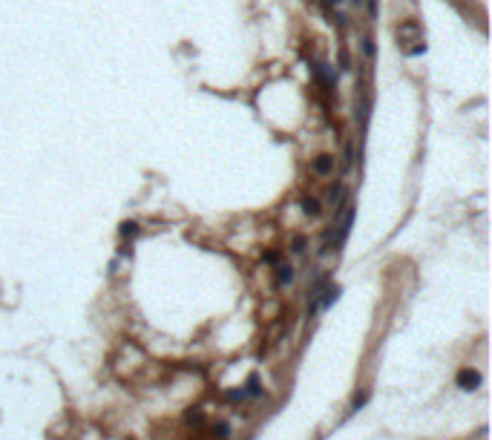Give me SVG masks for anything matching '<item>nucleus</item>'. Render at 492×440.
I'll list each match as a JSON object with an SVG mask.
<instances>
[{"mask_svg": "<svg viewBox=\"0 0 492 440\" xmlns=\"http://www.w3.org/2000/svg\"><path fill=\"white\" fill-rule=\"evenodd\" d=\"M291 279H294V268L291 265H279L276 268V285H288Z\"/></svg>", "mask_w": 492, "mask_h": 440, "instance_id": "nucleus-5", "label": "nucleus"}, {"mask_svg": "<svg viewBox=\"0 0 492 440\" xmlns=\"http://www.w3.org/2000/svg\"><path fill=\"white\" fill-rule=\"evenodd\" d=\"M185 420H187V423H193V426H202L204 423V414H202V411H187Z\"/></svg>", "mask_w": 492, "mask_h": 440, "instance_id": "nucleus-10", "label": "nucleus"}, {"mask_svg": "<svg viewBox=\"0 0 492 440\" xmlns=\"http://www.w3.org/2000/svg\"><path fill=\"white\" fill-rule=\"evenodd\" d=\"M227 435H230V426L225 423V420H219V423L213 426V438H219V440H225V438H227Z\"/></svg>", "mask_w": 492, "mask_h": 440, "instance_id": "nucleus-7", "label": "nucleus"}, {"mask_svg": "<svg viewBox=\"0 0 492 440\" xmlns=\"http://www.w3.org/2000/svg\"><path fill=\"white\" fill-rule=\"evenodd\" d=\"M265 262H271V265L279 262V254H276V251H268V254H265Z\"/></svg>", "mask_w": 492, "mask_h": 440, "instance_id": "nucleus-15", "label": "nucleus"}, {"mask_svg": "<svg viewBox=\"0 0 492 440\" xmlns=\"http://www.w3.org/2000/svg\"><path fill=\"white\" fill-rule=\"evenodd\" d=\"M259 391H262V386H259V377H256V374H251V380H248V391H245V394H254V397H256Z\"/></svg>", "mask_w": 492, "mask_h": 440, "instance_id": "nucleus-9", "label": "nucleus"}, {"mask_svg": "<svg viewBox=\"0 0 492 440\" xmlns=\"http://www.w3.org/2000/svg\"><path fill=\"white\" fill-rule=\"evenodd\" d=\"M363 49H366V55H369V58H372V55H374V43H372V40H369V37H366V40H363Z\"/></svg>", "mask_w": 492, "mask_h": 440, "instance_id": "nucleus-14", "label": "nucleus"}, {"mask_svg": "<svg viewBox=\"0 0 492 440\" xmlns=\"http://www.w3.org/2000/svg\"><path fill=\"white\" fill-rule=\"evenodd\" d=\"M354 207H348L345 210V216H342V221H340V230H337V245H342L345 242V236H348V230H351V224H354Z\"/></svg>", "mask_w": 492, "mask_h": 440, "instance_id": "nucleus-2", "label": "nucleus"}, {"mask_svg": "<svg viewBox=\"0 0 492 440\" xmlns=\"http://www.w3.org/2000/svg\"><path fill=\"white\" fill-rule=\"evenodd\" d=\"M118 230H121V236H136V233H138V224H136V221H121Z\"/></svg>", "mask_w": 492, "mask_h": 440, "instance_id": "nucleus-8", "label": "nucleus"}, {"mask_svg": "<svg viewBox=\"0 0 492 440\" xmlns=\"http://www.w3.org/2000/svg\"><path fill=\"white\" fill-rule=\"evenodd\" d=\"M458 386L460 389H466V391H472L481 386V374L475 371V368H460L458 371Z\"/></svg>", "mask_w": 492, "mask_h": 440, "instance_id": "nucleus-1", "label": "nucleus"}, {"mask_svg": "<svg viewBox=\"0 0 492 440\" xmlns=\"http://www.w3.org/2000/svg\"><path fill=\"white\" fill-rule=\"evenodd\" d=\"M291 251H294V254H303V251H305V239H303V236H294V242H291Z\"/></svg>", "mask_w": 492, "mask_h": 440, "instance_id": "nucleus-11", "label": "nucleus"}, {"mask_svg": "<svg viewBox=\"0 0 492 440\" xmlns=\"http://www.w3.org/2000/svg\"><path fill=\"white\" fill-rule=\"evenodd\" d=\"M242 397H245V391H242V389L227 391V394H225V400H233V403H236V400H242Z\"/></svg>", "mask_w": 492, "mask_h": 440, "instance_id": "nucleus-12", "label": "nucleus"}, {"mask_svg": "<svg viewBox=\"0 0 492 440\" xmlns=\"http://www.w3.org/2000/svg\"><path fill=\"white\" fill-rule=\"evenodd\" d=\"M366 397H369L366 391H363V394H357V397H351V408H360L363 403H366Z\"/></svg>", "mask_w": 492, "mask_h": 440, "instance_id": "nucleus-13", "label": "nucleus"}, {"mask_svg": "<svg viewBox=\"0 0 492 440\" xmlns=\"http://www.w3.org/2000/svg\"><path fill=\"white\" fill-rule=\"evenodd\" d=\"M320 293H323V299H317V308H331V305L337 302L340 288H337V285H328V288L320 291Z\"/></svg>", "mask_w": 492, "mask_h": 440, "instance_id": "nucleus-3", "label": "nucleus"}, {"mask_svg": "<svg viewBox=\"0 0 492 440\" xmlns=\"http://www.w3.org/2000/svg\"><path fill=\"white\" fill-rule=\"evenodd\" d=\"M334 167V158L331 155H317V161H314V173H320V176H328Z\"/></svg>", "mask_w": 492, "mask_h": 440, "instance_id": "nucleus-4", "label": "nucleus"}, {"mask_svg": "<svg viewBox=\"0 0 492 440\" xmlns=\"http://www.w3.org/2000/svg\"><path fill=\"white\" fill-rule=\"evenodd\" d=\"M303 210H305L308 216H320V213H323L320 202H317V199H311V196H308V199H303Z\"/></svg>", "mask_w": 492, "mask_h": 440, "instance_id": "nucleus-6", "label": "nucleus"}]
</instances>
